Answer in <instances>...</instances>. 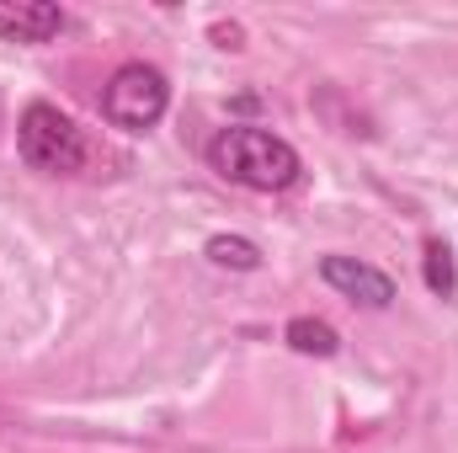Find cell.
Listing matches in <instances>:
<instances>
[{"label": "cell", "mask_w": 458, "mask_h": 453, "mask_svg": "<svg viewBox=\"0 0 458 453\" xmlns=\"http://www.w3.org/2000/svg\"><path fill=\"white\" fill-rule=\"evenodd\" d=\"M208 166L234 182V187H250V192H288L299 176H304V160L288 139L267 133V128H250V123H229L214 133L208 144Z\"/></svg>", "instance_id": "6da1fadb"}, {"label": "cell", "mask_w": 458, "mask_h": 453, "mask_svg": "<svg viewBox=\"0 0 458 453\" xmlns=\"http://www.w3.org/2000/svg\"><path fill=\"white\" fill-rule=\"evenodd\" d=\"M16 150L43 176H81L86 160H91V144H86L81 123L70 113H59L54 102H32L21 113V123H16Z\"/></svg>", "instance_id": "7a4b0ae2"}, {"label": "cell", "mask_w": 458, "mask_h": 453, "mask_svg": "<svg viewBox=\"0 0 458 453\" xmlns=\"http://www.w3.org/2000/svg\"><path fill=\"white\" fill-rule=\"evenodd\" d=\"M165 107H171V81L155 64H123V70H113V81L102 91V117L123 133L155 128L165 117Z\"/></svg>", "instance_id": "3957f363"}, {"label": "cell", "mask_w": 458, "mask_h": 453, "mask_svg": "<svg viewBox=\"0 0 458 453\" xmlns=\"http://www.w3.org/2000/svg\"><path fill=\"white\" fill-rule=\"evenodd\" d=\"M320 278L342 299H352V304H368V310H389L394 304V278L384 267L362 261V256H326L320 261Z\"/></svg>", "instance_id": "277c9868"}, {"label": "cell", "mask_w": 458, "mask_h": 453, "mask_svg": "<svg viewBox=\"0 0 458 453\" xmlns=\"http://www.w3.org/2000/svg\"><path fill=\"white\" fill-rule=\"evenodd\" d=\"M59 32H64V11L54 0H0L5 43H54Z\"/></svg>", "instance_id": "5b68a950"}, {"label": "cell", "mask_w": 458, "mask_h": 453, "mask_svg": "<svg viewBox=\"0 0 458 453\" xmlns=\"http://www.w3.org/2000/svg\"><path fill=\"white\" fill-rule=\"evenodd\" d=\"M283 341H288L293 352H304V357H336V352H342L336 326H326V321H315V315H293V321L283 326Z\"/></svg>", "instance_id": "8992f818"}, {"label": "cell", "mask_w": 458, "mask_h": 453, "mask_svg": "<svg viewBox=\"0 0 458 453\" xmlns=\"http://www.w3.org/2000/svg\"><path fill=\"white\" fill-rule=\"evenodd\" d=\"M208 261L214 267H229V272H256L261 267V245L245 240V235H214L208 240Z\"/></svg>", "instance_id": "52a82bcc"}, {"label": "cell", "mask_w": 458, "mask_h": 453, "mask_svg": "<svg viewBox=\"0 0 458 453\" xmlns=\"http://www.w3.org/2000/svg\"><path fill=\"white\" fill-rule=\"evenodd\" d=\"M421 272H427V288H432V294H443V299H454L458 294L454 251H448L443 240H427V251H421Z\"/></svg>", "instance_id": "ba28073f"}, {"label": "cell", "mask_w": 458, "mask_h": 453, "mask_svg": "<svg viewBox=\"0 0 458 453\" xmlns=\"http://www.w3.org/2000/svg\"><path fill=\"white\" fill-rule=\"evenodd\" d=\"M214 38H219L225 48H240V27H214Z\"/></svg>", "instance_id": "9c48e42d"}]
</instances>
